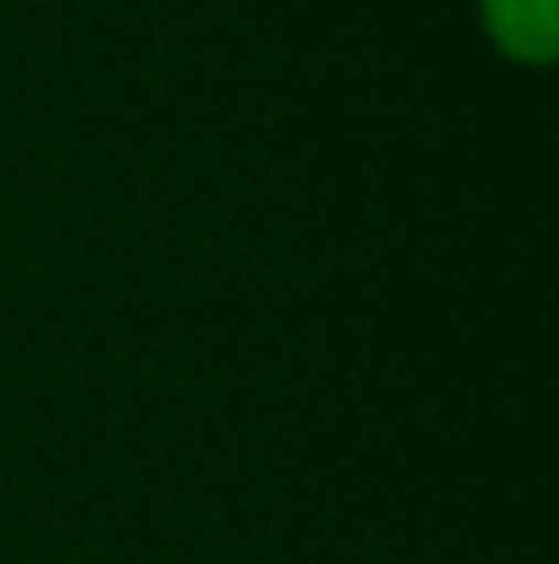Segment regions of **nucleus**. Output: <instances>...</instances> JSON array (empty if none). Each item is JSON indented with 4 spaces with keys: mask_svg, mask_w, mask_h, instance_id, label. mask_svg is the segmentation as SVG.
Returning <instances> with one entry per match:
<instances>
[{
    "mask_svg": "<svg viewBox=\"0 0 559 564\" xmlns=\"http://www.w3.org/2000/svg\"><path fill=\"white\" fill-rule=\"evenodd\" d=\"M483 22H488V33L499 39L505 55L538 61V66L555 61V0H483Z\"/></svg>",
    "mask_w": 559,
    "mask_h": 564,
    "instance_id": "nucleus-1",
    "label": "nucleus"
}]
</instances>
